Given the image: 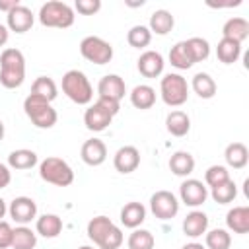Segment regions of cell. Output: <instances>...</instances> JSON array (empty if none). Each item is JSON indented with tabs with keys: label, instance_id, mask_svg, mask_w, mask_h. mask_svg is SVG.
I'll return each mask as SVG.
<instances>
[{
	"label": "cell",
	"instance_id": "obj_1",
	"mask_svg": "<svg viewBox=\"0 0 249 249\" xmlns=\"http://www.w3.org/2000/svg\"><path fill=\"white\" fill-rule=\"evenodd\" d=\"M25 80V56L19 49H4L0 54V84L6 89H16Z\"/></svg>",
	"mask_w": 249,
	"mask_h": 249
},
{
	"label": "cell",
	"instance_id": "obj_2",
	"mask_svg": "<svg viewBox=\"0 0 249 249\" xmlns=\"http://www.w3.org/2000/svg\"><path fill=\"white\" fill-rule=\"evenodd\" d=\"M88 237L99 249H119L124 241L123 231L107 216H95L88 222Z\"/></svg>",
	"mask_w": 249,
	"mask_h": 249
},
{
	"label": "cell",
	"instance_id": "obj_3",
	"mask_svg": "<svg viewBox=\"0 0 249 249\" xmlns=\"http://www.w3.org/2000/svg\"><path fill=\"white\" fill-rule=\"evenodd\" d=\"M62 91L76 105H88L93 99V88L82 70H68L62 76Z\"/></svg>",
	"mask_w": 249,
	"mask_h": 249
},
{
	"label": "cell",
	"instance_id": "obj_4",
	"mask_svg": "<svg viewBox=\"0 0 249 249\" xmlns=\"http://www.w3.org/2000/svg\"><path fill=\"white\" fill-rule=\"evenodd\" d=\"M76 16H74V8L68 6L66 2L60 0H51L45 2L39 8V21L45 27H58V29H66L74 23Z\"/></svg>",
	"mask_w": 249,
	"mask_h": 249
},
{
	"label": "cell",
	"instance_id": "obj_5",
	"mask_svg": "<svg viewBox=\"0 0 249 249\" xmlns=\"http://www.w3.org/2000/svg\"><path fill=\"white\" fill-rule=\"evenodd\" d=\"M39 177L56 187H68L74 183V169L62 158L49 156L39 163Z\"/></svg>",
	"mask_w": 249,
	"mask_h": 249
},
{
	"label": "cell",
	"instance_id": "obj_6",
	"mask_svg": "<svg viewBox=\"0 0 249 249\" xmlns=\"http://www.w3.org/2000/svg\"><path fill=\"white\" fill-rule=\"evenodd\" d=\"M23 111L27 115V119L37 126V128H53L56 124V111L53 109V105L37 95H27L23 99Z\"/></svg>",
	"mask_w": 249,
	"mask_h": 249
},
{
	"label": "cell",
	"instance_id": "obj_7",
	"mask_svg": "<svg viewBox=\"0 0 249 249\" xmlns=\"http://www.w3.org/2000/svg\"><path fill=\"white\" fill-rule=\"evenodd\" d=\"M160 95H161L165 105L181 107L189 99V84H187V80L181 74L169 72L160 82Z\"/></svg>",
	"mask_w": 249,
	"mask_h": 249
},
{
	"label": "cell",
	"instance_id": "obj_8",
	"mask_svg": "<svg viewBox=\"0 0 249 249\" xmlns=\"http://www.w3.org/2000/svg\"><path fill=\"white\" fill-rule=\"evenodd\" d=\"M80 53L86 60L93 64H107L113 58V47L109 41L97 37V35H88L80 41Z\"/></svg>",
	"mask_w": 249,
	"mask_h": 249
},
{
	"label": "cell",
	"instance_id": "obj_9",
	"mask_svg": "<svg viewBox=\"0 0 249 249\" xmlns=\"http://www.w3.org/2000/svg\"><path fill=\"white\" fill-rule=\"evenodd\" d=\"M150 210L160 220H171L179 212V198L171 191H156L150 196Z\"/></svg>",
	"mask_w": 249,
	"mask_h": 249
},
{
	"label": "cell",
	"instance_id": "obj_10",
	"mask_svg": "<svg viewBox=\"0 0 249 249\" xmlns=\"http://www.w3.org/2000/svg\"><path fill=\"white\" fill-rule=\"evenodd\" d=\"M179 198L183 204L191 206V208H196L200 204L206 202L208 198V189L202 181L198 179H185L179 187Z\"/></svg>",
	"mask_w": 249,
	"mask_h": 249
},
{
	"label": "cell",
	"instance_id": "obj_11",
	"mask_svg": "<svg viewBox=\"0 0 249 249\" xmlns=\"http://www.w3.org/2000/svg\"><path fill=\"white\" fill-rule=\"evenodd\" d=\"M8 214L16 224L27 226L37 218V202L29 196H16L8 206Z\"/></svg>",
	"mask_w": 249,
	"mask_h": 249
},
{
	"label": "cell",
	"instance_id": "obj_12",
	"mask_svg": "<svg viewBox=\"0 0 249 249\" xmlns=\"http://www.w3.org/2000/svg\"><path fill=\"white\" fill-rule=\"evenodd\" d=\"M33 21H35V16L33 12L23 6V4H18L14 10H10L6 14V27L14 33H25L33 27Z\"/></svg>",
	"mask_w": 249,
	"mask_h": 249
},
{
	"label": "cell",
	"instance_id": "obj_13",
	"mask_svg": "<svg viewBox=\"0 0 249 249\" xmlns=\"http://www.w3.org/2000/svg\"><path fill=\"white\" fill-rule=\"evenodd\" d=\"M111 121H113V115H111L99 101H95L93 105H89V107L86 109V113H84V124H86V128L91 130V132H101V130H105V128L111 124Z\"/></svg>",
	"mask_w": 249,
	"mask_h": 249
},
{
	"label": "cell",
	"instance_id": "obj_14",
	"mask_svg": "<svg viewBox=\"0 0 249 249\" xmlns=\"http://www.w3.org/2000/svg\"><path fill=\"white\" fill-rule=\"evenodd\" d=\"M113 165L119 173H132L140 165V152L136 146H121L113 156Z\"/></svg>",
	"mask_w": 249,
	"mask_h": 249
},
{
	"label": "cell",
	"instance_id": "obj_15",
	"mask_svg": "<svg viewBox=\"0 0 249 249\" xmlns=\"http://www.w3.org/2000/svg\"><path fill=\"white\" fill-rule=\"evenodd\" d=\"M97 93H99V97H109V99H115L121 103V99L126 93L124 80L119 74H105L97 84Z\"/></svg>",
	"mask_w": 249,
	"mask_h": 249
},
{
	"label": "cell",
	"instance_id": "obj_16",
	"mask_svg": "<svg viewBox=\"0 0 249 249\" xmlns=\"http://www.w3.org/2000/svg\"><path fill=\"white\" fill-rule=\"evenodd\" d=\"M80 156H82V161L86 165H91V167H97L101 165L105 160H107V146L103 140L99 138H89L82 144V150H80Z\"/></svg>",
	"mask_w": 249,
	"mask_h": 249
},
{
	"label": "cell",
	"instance_id": "obj_17",
	"mask_svg": "<svg viewBox=\"0 0 249 249\" xmlns=\"http://www.w3.org/2000/svg\"><path fill=\"white\" fill-rule=\"evenodd\" d=\"M138 72L144 76V78H158L161 72H163V56L158 53V51H144L140 56H138Z\"/></svg>",
	"mask_w": 249,
	"mask_h": 249
},
{
	"label": "cell",
	"instance_id": "obj_18",
	"mask_svg": "<svg viewBox=\"0 0 249 249\" xmlns=\"http://www.w3.org/2000/svg\"><path fill=\"white\" fill-rule=\"evenodd\" d=\"M206 230H208V216L202 210H193V212H189L185 216V220H183V233L187 237L196 239V237L204 235Z\"/></svg>",
	"mask_w": 249,
	"mask_h": 249
},
{
	"label": "cell",
	"instance_id": "obj_19",
	"mask_svg": "<svg viewBox=\"0 0 249 249\" xmlns=\"http://www.w3.org/2000/svg\"><path fill=\"white\" fill-rule=\"evenodd\" d=\"M146 220V206L142 202H126L123 208H121V224L124 228H130V230H136L142 226V222Z\"/></svg>",
	"mask_w": 249,
	"mask_h": 249
},
{
	"label": "cell",
	"instance_id": "obj_20",
	"mask_svg": "<svg viewBox=\"0 0 249 249\" xmlns=\"http://www.w3.org/2000/svg\"><path fill=\"white\" fill-rule=\"evenodd\" d=\"M226 226L233 233H247L249 231V206H233L226 214Z\"/></svg>",
	"mask_w": 249,
	"mask_h": 249
},
{
	"label": "cell",
	"instance_id": "obj_21",
	"mask_svg": "<svg viewBox=\"0 0 249 249\" xmlns=\"http://www.w3.org/2000/svg\"><path fill=\"white\" fill-rule=\"evenodd\" d=\"M222 37L237 41V43H243L249 37V21L245 18H239V16L230 18L222 27Z\"/></svg>",
	"mask_w": 249,
	"mask_h": 249
},
{
	"label": "cell",
	"instance_id": "obj_22",
	"mask_svg": "<svg viewBox=\"0 0 249 249\" xmlns=\"http://www.w3.org/2000/svg\"><path fill=\"white\" fill-rule=\"evenodd\" d=\"M165 128H167V132L171 136H177V138L187 136L189 130H191V119H189V115L185 111L175 109L165 117Z\"/></svg>",
	"mask_w": 249,
	"mask_h": 249
},
{
	"label": "cell",
	"instance_id": "obj_23",
	"mask_svg": "<svg viewBox=\"0 0 249 249\" xmlns=\"http://www.w3.org/2000/svg\"><path fill=\"white\" fill-rule=\"evenodd\" d=\"M224 160L233 169H243L249 161V150L243 142H231L224 150Z\"/></svg>",
	"mask_w": 249,
	"mask_h": 249
},
{
	"label": "cell",
	"instance_id": "obj_24",
	"mask_svg": "<svg viewBox=\"0 0 249 249\" xmlns=\"http://www.w3.org/2000/svg\"><path fill=\"white\" fill-rule=\"evenodd\" d=\"M169 169L173 175L177 177H187L195 171V158L193 154L185 152V150H179L175 152L171 158H169Z\"/></svg>",
	"mask_w": 249,
	"mask_h": 249
},
{
	"label": "cell",
	"instance_id": "obj_25",
	"mask_svg": "<svg viewBox=\"0 0 249 249\" xmlns=\"http://www.w3.org/2000/svg\"><path fill=\"white\" fill-rule=\"evenodd\" d=\"M35 230L39 235H43L47 239L58 237V233L62 231V220L56 214H43L35 220Z\"/></svg>",
	"mask_w": 249,
	"mask_h": 249
},
{
	"label": "cell",
	"instance_id": "obj_26",
	"mask_svg": "<svg viewBox=\"0 0 249 249\" xmlns=\"http://www.w3.org/2000/svg\"><path fill=\"white\" fill-rule=\"evenodd\" d=\"M175 25V18L171 16L169 10H156L152 16H150V23H148V29L156 35H167Z\"/></svg>",
	"mask_w": 249,
	"mask_h": 249
},
{
	"label": "cell",
	"instance_id": "obj_27",
	"mask_svg": "<svg viewBox=\"0 0 249 249\" xmlns=\"http://www.w3.org/2000/svg\"><path fill=\"white\" fill-rule=\"evenodd\" d=\"M130 103L136 107V109H150L154 107L156 103V89L148 84H138L132 88L130 91Z\"/></svg>",
	"mask_w": 249,
	"mask_h": 249
},
{
	"label": "cell",
	"instance_id": "obj_28",
	"mask_svg": "<svg viewBox=\"0 0 249 249\" xmlns=\"http://www.w3.org/2000/svg\"><path fill=\"white\" fill-rule=\"evenodd\" d=\"M191 88L193 91L200 97V99H212L216 95V82L210 74L206 72H196L193 76V82H191Z\"/></svg>",
	"mask_w": 249,
	"mask_h": 249
},
{
	"label": "cell",
	"instance_id": "obj_29",
	"mask_svg": "<svg viewBox=\"0 0 249 249\" xmlns=\"http://www.w3.org/2000/svg\"><path fill=\"white\" fill-rule=\"evenodd\" d=\"M239 54H241V43L231 41V39H226V37H222V39L218 41L216 56H218L220 62H224V64H233V62H237Z\"/></svg>",
	"mask_w": 249,
	"mask_h": 249
},
{
	"label": "cell",
	"instance_id": "obj_30",
	"mask_svg": "<svg viewBox=\"0 0 249 249\" xmlns=\"http://www.w3.org/2000/svg\"><path fill=\"white\" fill-rule=\"evenodd\" d=\"M31 95H37V97H41V99H45V101L51 103L58 95V88H56V84H54L53 78L39 76V78H35V82L31 86Z\"/></svg>",
	"mask_w": 249,
	"mask_h": 249
},
{
	"label": "cell",
	"instance_id": "obj_31",
	"mask_svg": "<svg viewBox=\"0 0 249 249\" xmlns=\"http://www.w3.org/2000/svg\"><path fill=\"white\" fill-rule=\"evenodd\" d=\"M33 165H37V154L33 150L19 148L8 156V167L12 169H31Z\"/></svg>",
	"mask_w": 249,
	"mask_h": 249
},
{
	"label": "cell",
	"instance_id": "obj_32",
	"mask_svg": "<svg viewBox=\"0 0 249 249\" xmlns=\"http://www.w3.org/2000/svg\"><path fill=\"white\" fill-rule=\"evenodd\" d=\"M169 62L177 70H187V68H191L195 64V60H193V56H191L185 41H179V43H175L171 47V51H169Z\"/></svg>",
	"mask_w": 249,
	"mask_h": 249
},
{
	"label": "cell",
	"instance_id": "obj_33",
	"mask_svg": "<svg viewBox=\"0 0 249 249\" xmlns=\"http://www.w3.org/2000/svg\"><path fill=\"white\" fill-rule=\"evenodd\" d=\"M37 245V233L27 226L14 228L12 237V249H33Z\"/></svg>",
	"mask_w": 249,
	"mask_h": 249
},
{
	"label": "cell",
	"instance_id": "obj_34",
	"mask_svg": "<svg viewBox=\"0 0 249 249\" xmlns=\"http://www.w3.org/2000/svg\"><path fill=\"white\" fill-rule=\"evenodd\" d=\"M231 235L224 228H216L204 233V247L206 249H230Z\"/></svg>",
	"mask_w": 249,
	"mask_h": 249
},
{
	"label": "cell",
	"instance_id": "obj_35",
	"mask_svg": "<svg viewBox=\"0 0 249 249\" xmlns=\"http://www.w3.org/2000/svg\"><path fill=\"white\" fill-rule=\"evenodd\" d=\"M210 196L218 204H228V202H231L237 196V185L231 179L226 181V183H220V185L210 189Z\"/></svg>",
	"mask_w": 249,
	"mask_h": 249
},
{
	"label": "cell",
	"instance_id": "obj_36",
	"mask_svg": "<svg viewBox=\"0 0 249 249\" xmlns=\"http://www.w3.org/2000/svg\"><path fill=\"white\" fill-rule=\"evenodd\" d=\"M126 41L134 49H144L152 41V31L148 29V25H132L126 33Z\"/></svg>",
	"mask_w": 249,
	"mask_h": 249
},
{
	"label": "cell",
	"instance_id": "obj_37",
	"mask_svg": "<svg viewBox=\"0 0 249 249\" xmlns=\"http://www.w3.org/2000/svg\"><path fill=\"white\" fill-rule=\"evenodd\" d=\"M154 243H156V239H154L152 231L140 230V228L132 230V233L126 239L128 249H154Z\"/></svg>",
	"mask_w": 249,
	"mask_h": 249
},
{
	"label": "cell",
	"instance_id": "obj_38",
	"mask_svg": "<svg viewBox=\"0 0 249 249\" xmlns=\"http://www.w3.org/2000/svg\"><path fill=\"white\" fill-rule=\"evenodd\" d=\"M185 43H187V49H189V53H191V56H193L195 62H202V60H206L210 56V43L206 39H202V37H191Z\"/></svg>",
	"mask_w": 249,
	"mask_h": 249
},
{
	"label": "cell",
	"instance_id": "obj_39",
	"mask_svg": "<svg viewBox=\"0 0 249 249\" xmlns=\"http://www.w3.org/2000/svg\"><path fill=\"white\" fill-rule=\"evenodd\" d=\"M231 177H230V171H228V167L226 165H210L208 169H206V173H204V183L212 189V187H216V185H220V183H226V181H230Z\"/></svg>",
	"mask_w": 249,
	"mask_h": 249
},
{
	"label": "cell",
	"instance_id": "obj_40",
	"mask_svg": "<svg viewBox=\"0 0 249 249\" xmlns=\"http://www.w3.org/2000/svg\"><path fill=\"white\" fill-rule=\"evenodd\" d=\"M74 8L82 16H93V14H97L101 10V0H76Z\"/></svg>",
	"mask_w": 249,
	"mask_h": 249
},
{
	"label": "cell",
	"instance_id": "obj_41",
	"mask_svg": "<svg viewBox=\"0 0 249 249\" xmlns=\"http://www.w3.org/2000/svg\"><path fill=\"white\" fill-rule=\"evenodd\" d=\"M12 237H14V228L10 226V222L0 220V249L12 247Z\"/></svg>",
	"mask_w": 249,
	"mask_h": 249
},
{
	"label": "cell",
	"instance_id": "obj_42",
	"mask_svg": "<svg viewBox=\"0 0 249 249\" xmlns=\"http://www.w3.org/2000/svg\"><path fill=\"white\" fill-rule=\"evenodd\" d=\"M97 101L115 117L117 113H119V109H121V103L119 101H115V99H109V97H97Z\"/></svg>",
	"mask_w": 249,
	"mask_h": 249
},
{
	"label": "cell",
	"instance_id": "obj_43",
	"mask_svg": "<svg viewBox=\"0 0 249 249\" xmlns=\"http://www.w3.org/2000/svg\"><path fill=\"white\" fill-rule=\"evenodd\" d=\"M10 181H12V173H10L8 165L0 163V189H6L10 185Z\"/></svg>",
	"mask_w": 249,
	"mask_h": 249
},
{
	"label": "cell",
	"instance_id": "obj_44",
	"mask_svg": "<svg viewBox=\"0 0 249 249\" xmlns=\"http://www.w3.org/2000/svg\"><path fill=\"white\" fill-rule=\"evenodd\" d=\"M18 4H19V0H0V10L8 14V12L14 10Z\"/></svg>",
	"mask_w": 249,
	"mask_h": 249
},
{
	"label": "cell",
	"instance_id": "obj_45",
	"mask_svg": "<svg viewBox=\"0 0 249 249\" xmlns=\"http://www.w3.org/2000/svg\"><path fill=\"white\" fill-rule=\"evenodd\" d=\"M8 37H10V29L4 23H0V47H4L8 43Z\"/></svg>",
	"mask_w": 249,
	"mask_h": 249
},
{
	"label": "cell",
	"instance_id": "obj_46",
	"mask_svg": "<svg viewBox=\"0 0 249 249\" xmlns=\"http://www.w3.org/2000/svg\"><path fill=\"white\" fill-rule=\"evenodd\" d=\"M181 249H206L202 243H198V241H191V243H185Z\"/></svg>",
	"mask_w": 249,
	"mask_h": 249
},
{
	"label": "cell",
	"instance_id": "obj_47",
	"mask_svg": "<svg viewBox=\"0 0 249 249\" xmlns=\"http://www.w3.org/2000/svg\"><path fill=\"white\" fill-rule=\"evenodd\" d=\"M6 212H8V206H6V200L0 196V220L6 216Z\"/></svg>",
	"mask_w": 249,
	"mask_h": 249
},
{
	"label": "cell",
	"instance_id": "obj_48",
	"mask_svg": "<svg viewBox=\"0 0 249 249\" xmlns=\"http://www.w3.org/2000/svg\"><path fill=\"white\" fill-rule=\"evenodd\" d=\"M4 132H6V128H4V123L0 121V140L4 138Z\"/></svg>",
	"mask_w": 249,
	"mask_h": 249
},
{
	"label": "cell",
	"instance_id": "obj_49",
	"mask_svg": "<svg viewBox=\"0 0 249 249\" xmlns=\"http://www.w3.org/2000/svg\"><path fill=\"white\" fill-rule=\"evenodd\" d=\"M78 249H93L91 245H82V247H78Z\"/></svg>",
	"mask_w": 249,
	"mask_h": 249
}]
</instances>
